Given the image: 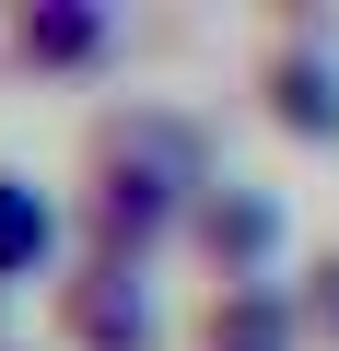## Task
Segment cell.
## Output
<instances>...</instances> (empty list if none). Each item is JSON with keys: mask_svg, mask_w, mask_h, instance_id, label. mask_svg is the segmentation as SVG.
<instances>
[{"mask_svg": "<svg viewBox=\"0 0 339 351\" xmlns=\"http://www.w3.org/2000/svg\"><path fill=\"white\" fill-rule=\"evenodd\" d=\"M327 281H339V269H327ZM327 316H339V293H327Z\"/></svg>", "mask_w": 339, "mask_h": 351, "instance_id": "cell-2", "label": "cell"}, {"mask_svg": "<svg viewBox=\"0 0 339 351\" xmlns=\"http://www.w3.org/2000/svg\"><path fill=\"white\" fill-rule=\"evenodd\" d=\"M47 246V211H36V188H12V176H0V269L12 258H36Z\"/></svg>", "mask_w": 339, "mask_h": 351, "instance_id": "cell-1", "label": "cell"}]
</instances>
